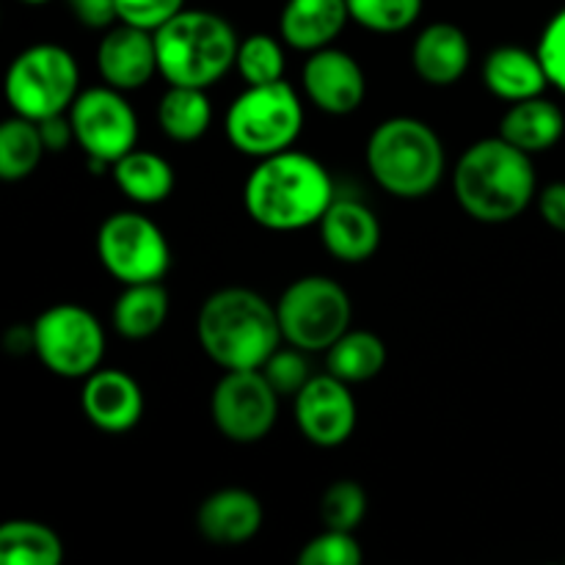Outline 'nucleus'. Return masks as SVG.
I'll return each instance as SVG.
<instances>
[{"instance_id": "obj_1", "label": "nucleus", "mask_w": 565, "mask_h": 565, "mask_svg": "<svg viewBox=\"0 0 565 565\" xmlns=\"http://www.w3.org/2000/svg\"><path fill=\"white\" fill-rule=\"evenodd\" d=\"M248 215L259 226L274 232L303 230L320 224L334 202V182L323 163L303 152L285 149L270 158H259L243 188Z\"/></svg>"}, {"instance_id": "obj_2", "label": "nucleus", "mask_w": 565, "mask_h": 565, "mask_svg": "<svg viewBox=\"0 0 565 565\" xmlns=\"http://www.w3.org/2000/svg\"><path fill=\"white\" fill-rule=\"evenodd\" d=\"M452 191L463 213L483 224H505L522 215L535 196L533 154L505 138L472 143L452 171Z\"/></svg>"}, {"instance_id": "obj_3", "label": "nucleus", "mask_w": 565, "mask_h": 565, "mask_svg": "<svg viewBox=\"0 0 565 565\" xmlns=\"http://www.w3.org/2000/svg\"><path fill=\"white\" fill-rule=\"evenodd\" d=\"M196 331L204 353L224 370H263L285 340L276 307L246 287L213 292L199 309Z\"/></svg>"}, {"instance_id": "obj_4", "label": "nucleus", "mask_w": 565, "mask_h": 565, "mask_svg": "<svg viewBox=\"0 0 565 565\" xmlns=\"http://www.w3.org/2000/svg\"><path fill=\"white\" fill-rule=\"evenodd\" d=\"M158 72L169 86L207 88L235 66L237 33L221 14L202 9H182L154 31Z\"/></svg>"}, {"instance_id": "obj_5", "label": "nucleus", "mask_w": 565, "mask_h": 565, "mask_svg": "<svg viewBox=\"0 0 565 565\" xmlns=\"http://www.w3.org/2000/svg\"><path fill=\"white\" fill-rule=\"evenodd\" d=\"M445 147L430 125L414 116L381 121L367 141V169L386 193L419 199L445 177Z\"/></svg>"}, {"instance_id": "obj_6", "label": "nucleus", "mask_w": 565, "mask_h": 565, "mask_svg": "<svg viewBox=\"0 0 565 565\" xmlns=\"http://www.w3.org/2000/svg\"><path fill=\"white\" fill-rule=\"evenodd\" d=\"M303 127V105L285 81L248 86L226 110V138L252 158H270L296 143Z\"/></svg>"}, {"instance_id": "obj_7", "label": "nucleus", "mask_w": 565, "mask_h": 565, "mask_svg": "<svg viewBox=\"0 0 565 565\" xmlns=\"http://www.w3.org/2000/svg\"><path fill=\"white\" fill-rule=\"evenodd\" d=\"M77 72L70 50L58 44H33L22 50L6 75V97L14 114L42 121L66 114L77 99Z\"/></svg>"}, {"instance_id": "obj_8", "label": "nucleus", "mask_w": 565, "mask_h": 565, "mask_svg": "<svg viewBox=\"0 0 565 565\" xmlns=\"http://www.w3.org/2000/svg\"><path fill=\"white\" fill-rule=\"evenodd\" d=\"M281 334L290 345L307 353L329 351L351 329L353 307L348 292L329 276H303L281 292Z\"/></svg>"}, {"instance_id": "obj_9", "label": "nucleus", "mask_w": 565, "mask_h": 565, "mask_svg": "<svg viewBox=\"0 0 565 565\" xmlns=\"http://www.w3.org/2000/svg\"><path fill=\"white\" fill-rule=\"evenodd\" d=\"M33 351L61 379H88L105 356V331L88 309L58 303L33 323Z\"/></svg>"}, {"instance_id": "obj_10", "label": "nucleus", "mask_w": 565, "mask_h": 565, "mask_svg": "<svg viewBox=\"0 0 565 565\" xmlns=\"http://www.w3.org/2000/svg\"><path fill=\"white\" fill-rule=\"evenodd\" d=\"M99 263L121 285L160 281L171 268V248L163 230L141 213H116L99 226Z\"/></svg>"}, {"instance_id": "obj_11", "label": "nucleus", "mask_w": 565, "mask_h": 565, "mask_svg": "<svg viewBox=\"0 0 565 565\" xmlns=\"http://www.w3.org/2000/svg\"><path fill=\"white\" fill-rule=\"evenodd\" d=\"M70 121L75 143L88 154L97 171H103L99 166H114L136 149L138 116L119 88L97 86L81 92L70 108Z\"/></svg>"}, {"instance_id": "obj_12", "label": "nucleus", "mask_w": 565, "mask_h": 565, "mask_svg": "<svg viewBox=\"0 0 565 565\" xmlns=\"http://www.w3.org/2000/svg\"><path fill=\"white\" fill-rule=\"evenodd\" d=\"M210 414L221 436L237 445H254L270 434L279 414V392L263 370H226L210 397Z\"/></svg>"}, {"instance_id": "obj_13", "label": "nucleus", "mask_w": 565, "mask_h": 565, "mask_svg": "<svg viewBox=\"0 0 565 565\" xmlns=\"http://www.w3.org/2000/svg\"><path fill=\"white\" fill-rule=\"evenodd\" d=\"M351 384L337 375H312L296 395V423L301 434L318 447H337L351 439L356 428V401Z\"/></svg>"}, {"instance_id": "obj_14", "label": "nucleus", "mask_w": 565, "mask_h": 565, "mask_svg": "<svg viewBox=\"0 0 565 565\" xmlns=\"http://www.w3.org/2000/svg\"><path fill=\"white\" fill-rule=\"evenodd\" d=\"M303 92L315 108L331 116L353 114L364 103V72L353 55L345 50L323 47L315 50L303 64Z\"/></svg>"}, {"instance_id": "obj_15", "label": "nucleus", "mask_w": 565, "mask_h": 565, "mask_svg": "<svg viewBox=\"0 0 565 565\" xmlns=\"http://www.w3.org/2000/svg\"><path fill=\"white\" fill-rule=\"evenodd\" d=\"M97 66L103 81L119 92L147 86L158 72L154 31L127 25V22L110 28L97 47Z\"/></svg>"}, {"instance_id": "obj_16", "label": "nucleus", "mask_w": 565, "mask_h": 565, "mask_svg": "<svg viewBox=\"0 0 565 565\" xmlns=\"http://www.w3.org/2000/svg\"><path fill=\"white\" fill-rule=\"evenodd\" d=\"M83 414L105 434H127L143 414L141 386L121 370H94L81 392Z\"/></svg>"}, {"instance_id": "obj_17", "label": "nucleus", "mask_w": 565, "mask_h": 565, "mask_svg": "<svg viewBox=\"0 0 565 565\" xmlns=\"http://www.w3.org/2000/svg\"><path fill=\"white\" fill-rule=\"evenodd\" d=\"M196 527L210 544L241 546L263 527V505L246 489H221L199 505Z\"/></svg>"}, {"instance_id": "obj_18", "label": "nucleus", "mask_w": 565, "mask_h": 565, "mask_svg": "<svg viewBox=\"0 0 565 565\" xmlns=\"http://www.w3.org/2000/svg\"><path fill=\"white\" fill-rule=\"evenodd\" d=\"M320 241L340 263H364L379 252L381 224L362 202L334 199L320 218Z\"/></svg>"}, {"instance_id": "obj_19", "label": "nucleus", "mask_w": 565, "mask_h": 565, "mask_svg": "<svg viewBox=\"0 0 565 565\" xmlns=\"http://www.w3.org/2000/svg\"><path fill=\"white\" fill-rule=\"evenodd\" d=\"M348 20V0H287L279 17V33L290 47L315 53L329 47Z\"/></svg>"}, {"instance_id": "obj_20", "label": "nucleus", "mask_w": 565, "mask_h": 565, "mask_svg": "<svg viewBox=\"0 0 565 565\" xmlns=\"http://www.w3.org/2000/svg\"><path fill=\"white\" fill-rule=\"evenodd\" d=\"M472 47L467 33L452 22H434L417 36L412 61L417 75L430 86H452L467 72Z\"/></svg>"}, {"instance_id": "obj_21", "label": "nucleus", "mask_w": 565, "mask_h": 565, "mask_svg": "<svg viewBox=\"0 0 565 565\" xmlns=\"http://www.w3.org/2000/svg\"><path fill=\"white\" fill-rule=\"evenodd\" d=\"M483 83L494 97L522 103V99L544 94V88L550 86V75L541 64L539 50L530 53L516 44H505V47L491 50L486 58Z\"/></svg>"}, {"instance_id": "obj_22", "label": "nucleus", "mask_w": 565, "mask_h": 565, "mask_svg": "<svg viewBox=\"0 0 565 565\" xmlns=\"http://www.w3.org/2000/svg\"><path fill=\"white\" fill-rule=\"evenodd\" d=\"M565 132V116L552 99L530 97L513 103L500 121V136L527 154L546 152Z\"/></svg>"}, {"instance_id": "obj_23", "label": "nucleus", "mask_w": 565, "mask_h": 565, "mask_svg": "<svg viewBox=\"0 0 565 565\" xmlns=\"http://www.w3.org/2000/svg\"><path fill=\"white\" fill-rule=\"evenodd\" d=\"M169 318V292L160 281L127 285L114 307V329L125 340H147L158 334Z\"/></svg>"}, {"instance_id": "obj_24", "label": "nucleus", "mask_w": 565, "mask_h": 565, "mask_svg": "<svg viewBox=\"0 0 565 565\" xmlns=\"http://www.w3.org/2000/svg\"><path fill=\"white\" fill-rule=\"evenodd\" d=\"M114 180L127 199L138 204H158L174 191V169L166 158L132 149L114 163Z\"/></svg>"}, {"instance_id": "obj_25", "label": "nucleus", "mask_w": 565, "mask_h": 565, "mask_svg": "<svg viewBox=\"0 0 565 565\" xmlns=\"http://www.w3.org/2000/svg\"><path fill=\"white\" fill-rule=\"evenodd\" d=\"M158 121L160 130H163L171 141H199V138L210 130L213 105H210L204 88L171 86L169 92L163 94V99H160Z\"/></svg>"}, {"instance_id": "obj_26", "label": "nucleus", "mask_w": 565, "mask_h": 565, "mask_svg": "<svg viewBox=\"0 0 565 565\" xmlns=\"http://www.w3.org/2000/svg\"><path fill=\"white\" fill-rule=\"evenodd\" d=\"M329 373L337 375L345 384H364L375 379L386 364V345L373 331H351L348 329L334 345L329 348Z\"/></svg>"}, {"instance_id": "obj_27", "label": "nucleus", "mask_w": 565, "mask_h": 565, "mask_svg": "<svg viewBox=\"0 0 565 565\" xmlns=\"http://www.w3.org/2000/svg\"><path fill=\"white\" fill-rule=\"evenodd\" d=\"M64 544L50 527L36 522H6L0 527V563L58 565Z\"/></svg>"}, {"instance_id": "obj_28", "label": "nucleus", "mask_w": 565, "mask_h": 565, "mask_svg": "<svg viewBox=\"0 0 565 565\" xmlns=\"http://www.w3.org/2000/svg\"><path fill=\"white\" fill-rule=\"evenodd\" d=\"M44 152H47V147H44L39 121L25 119L20 114L3 121V127H0V177L6 182L31 177Z\"/></svg>"}, {"instance_id": "obj_29", "label": "nucleus", "mask_w": 565, "mask_h": 565, "mask_svg": "<svg viewBox=\"0 0 565 565\" xmlns=\"http://www.w3.org/2000/svg\"><path fill=\"white\" fill-rule=\"evenodd\" d=\"M235 66L248 86L285 81V50L268 33H252L241 42Z\"/></svg>"}, {"instance_id": "obj_30", "label": "nucleus", "mask_w": 565, "mask_h": 565, "mask_svg": "<svg viewBox=\"0 0 565 565\" xmlns=\"http://www.w3.org/2000/svg\"><path fill=\"white\" fill-rule=\"evenodd\" d=\"M351 20L375 33L406 31L417 22L423 0H348Z\"/></svg>"}, {"instance_id": "obj_31", "label": "nucleus", "mask_w": 565, "mask_h": 565, "mask_svg": "<svg viewBox=\"0 0 565 565\" xmlns=\"http://www.w3.org/2000/svg\"><path fill=\"white\" fill-rule=\"evenodd\" d=\"M364 513H367V494L353 480H340V483L329 486L320 500V519H323L326 530L353 533L362 524Z\"/></svg>"}, {"instance_id": "obj_32", "label": "nucleus", "mask_w": 565, "mask_h": 565, "mask_svg": "<svg viewBox=\"0 0 565 565\" xmlns=\"http://www.w3.org/2000/svg\"><path fill=\"white\" fill-rule=\"evenodd\" d=\"M364 561L356 535L342 530H323L298 555L301 565H359Z\"/></svg>"}, {"instance_id": "obj_33", "label": "nucleus", "mask_w": 565, "mask_h": 565, "mask_svg": "<svg viewBox=\"0 0 565 565\" xmlns=\"http://www.w3.org/2000/svg\"><path fill=\"white\" fill-rule=\"evenodd\" d=\"M301 348L292 345L290 351H276L268 362L263 364V373L268 379V384L279 392V397H296L298 392L307 386V381L312 379L309 375V362L303 359Z\"/></svg>"}, {"instance_id": "obj_34", "label": "nucleus", "mask_w": 565, "mask_h": 565, "mask_svg": "<svg viewBox=\"0 0 565 565\" xmlns=\"http://www.w3.org/2000/svg\"><path fill=\"white\" fill-rule=\"evenodd\" d=\"M185 9V0H116L119 22L158 31L160 25Z\"/></svg>"}, {"instance_id": "obj_35", "label": "nucleus", "mask_w": 565, "mask_h": 565, "mask_svg": "<svg viewBox=\"0 0 565 565\" xmlns=\"http://www.w3.org/2000/svg\"><path fill=\"white\" fill-rule=\"evenodd\" d=\"M539 55L552 86L565 92V9L546 22L539 42Z\"/></svg>"}, {"instance_id": "obj_36", "label": "nucleus", "mask_w": 565, "mask_h": 565, "mask_svg": "<svg viewBox=\"0 0 565 565\" xmlns=\"http://www.w3.org/2000/svg\"><path fill=\"white\" fill-rule=\"evenodd\" d=\"M77 22L86 28H110L119 20L116 0H66Z\"/></svg>"}, {"instance_id": "obj_37", "label": "nucleus", "mask_w": 565, "mask_h": 565, "mask_svg": "<svg viewBox=\"0 0 565 565\" xmlns=\"http://www.w3.org/2000/svg\"><path fill=\"white\" fill-rule=\"evenodd\" d=\"M541 218L552 226V230L565 235V182H552L541 191L539 196Z\"/></svg>"}, {"instance_id": "obj_38", "label": "nucleus", "mask_w": 565, "mask_h": 565, "mask_svg": "<svg viewBox=\"0 0 565 565\" xmlns=\"http://www.w3.org/2000/svg\"><path fill=\"white\" fill-rule=\"evenodd\" d=\"M39 130H42L47 152H61V149H66L72 141H75V130H72L70 110H66V114L47 116V119H42L39 121Z\"/></svg>"}, {"instance_id": "obj_39", "label": "nucleus", "mask_w": 565, "mask_h": 565, "mask_svg": "<svg viewBox=\"0 0 565 565\" xmlns=\"http://www.w3.org/2000/svg\"><path fill=\"white\" fill-rule=\"evenodd\" d=\"M22 3H31V6H42V3H47V0H22Z\"/></svg>"}]
</instances>
